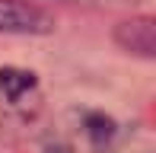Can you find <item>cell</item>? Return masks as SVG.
Returning <instances> with one entry per match:
<instances>
[{
	"mask_svg": "<svg viewBox=\"0 0 156 153\" xmlns=\"http://www.w3.org/2000/svg\"><path fill=\"white\" fill-rule=\"evenodd\" d=\"M54 19L26 0H0V32L6 35H48Z\"/></svg>",
	"mask_w": 156,
	"mask_h": 153,
	"instance_id": "6da1fadb",
	"label": "cell"
},
{
	"mask_svg": "<svg viewBox=\"0 0 156 153\" xmlns=\"http://www.w3.org/2000/svg\"><path fill=\"white\" fill-rule=\"evenodd\" d=\"M115 45L127 54L150 61L156 54V19L153 16H131L115 26Z\"/></svg>",
	"mask_w": 156,
	"mask_h": 153,
	"instance_id": "7a4b0ae2",
	"label": "cell"
},
{
	"mask_svg": "<svg viewBox=\"0 0 156 153\" xmlns=\"http://www.w3.org/2000/svg\"><path fill=\"white\" fill-rule=\"evenodd\" d=\"M35 86V73L23 70V67H0V93L10 102H19L23 93H29Z\"/></svg>",
	"mask_w": 156,
	"mask_h": 153,
	"instance_id": "3957f363",
	"label": "cell"
},
{
	"mask_svg": "<svg viewBox=\"0 0 156 153\" xmlns=\"http://www.w3.org/2000/svg\"><path fill=\"white\" fill-rule=\"evenodd\" d=\"M86 137L93 141L96 150H105L112 144V137H115V121L105 115H89L86 118Z\"/></svg>",
	"mask_w": 156,
	"mask_h": 153,
	"instance_id": "277c9868",
	"label": "cell"
},
{
	"mask_svg": "<svg viewBox=\"0 0 156 153\" xmlns=\"http://www.w3.org/2000/svg\"><path fill=\"white\" fill-rule=\"evenodd\" d=\"M41 153H73V144H67L64 137H48L45 144H41Z\"/></svg>",
	"mask_w": 156,
	"mask_h": 153,
	"instance_id": "5b68a950",
	"label": "cell"
},
{
	"mask_svg": "<svg viewBox=\"0 0 156 153\" xmlns=\"http://www.w3.org/2000/svg\"><path fill=\"white\" fill-rule=\"evenodd\" d=\"M64 3H83V6H108L112 0H64Z\"/></svg>",
	"mask_w": 156,
	"mask_h": 153,
	"instance_id": "8992f818",
	"label": "cell"
}]
</instances>
